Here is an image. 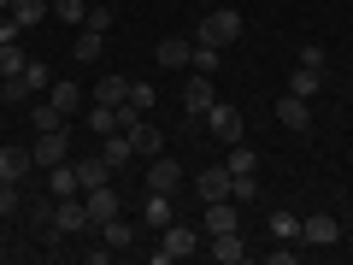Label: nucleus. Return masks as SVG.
Here are the masks:
<instances>
[{
    "instance_id": "b1692460",
    "label": "nucleus",
    "mask_w": 353,
    "mask_h": 265,
    "mask_svg": "<svg viewBox=\"0 0 353 265\" xmlns=\"http://www.w3.org/2000/svg\"><path fill=\"white\" fill-rule=\"evenodd\" d=\"M48 195H83V177H77V159L53 165L48 171Z\"/></svg>"
},
{
    "instance_id": "f8f14e48",
    "label": "nucleus",
    "mask_w": 353,
    "mask_h": 265,
    "mask_svg": "<svg viewBox=\"0 0 353 265\" xmlns=\"http://www.w3.org/2000/svg\"><path fill=\"white\" fill-rule=\"evenodd\" d=\"M277 124L294 130V136H301V130H312V101H301V95H283V101H277Z\"/></svg>"
},
{
    "instance_id": "2f4dec72",
    "label": "nucleus",
    "mask_w": 353,
    "mask_h": 265,
    "mask_svg": "<svg viewBox=\"0 0 353 265\" xmlns=\"http://www.w3.org/2000/svg\"><path fill=\"white\" fill-rule=\"evenodd\" d=\"M189 65H194V71H206V77H212L218 65H224V48H212V41H194V59H189Z\"/></svg>"
},
{
    "instance_id": "72a5a7b5",
    "label": "nucleus",
    "mask_w": 353,
    "mask_h": 265,
    "mask_svg": "<svg viewBox=\"0 0 353 265\" xmlns=\"http://www.w3.org/2000/svg\"><path fill=\"white\" fill-rule=\"evenodd\" d=\"M101 53H106L101 30H77V59H101Z\"/></svg>"
},
{
    "instance_id": "c9c22d12",
    "label": "nucleus",
    "mask_w": 353,
    "mask_h": 265,
    "mask_svg": "<svg viewBox=\"0 0 353 265\" xmlns=\"http://www.w3.org/2000/svg\"><path fill=\"white\" fill-rule=\"evenodd\" d=\"M0 101H36V95H30V83H24V71H18V77H6V83H0Z\"/></svg>"
},
{
    "instance_id": "58836bf2",
    "label": "nucleus",
    "mask_w": 353,
    "mask_h": 265,
    "mask_svg": "<svg viewBox=\"0 0 353 265\" xmlns=\"http://www.w3.org/2000/svg\"><path fill=\"white\" fill-rule=\"evenodd\" d=\"M18 206H24V189L18 183H0V218H12Z\"/></svg>"
},
{
    "instance_id": "5701e85b",
    "label": "nucleus",
    "mask_w": 353,
    "mask_h": 265,
    "mask_svg": "<svg viewBox=\"0 0 353 265\" xmlns=\"http://www.w3.org/2000/svg\"><path fill=\"white\" fill-rule=\"evenodd\" d=\"M101 242H106V248H136V218H124V213L106 218V224H101Z\"/></svg>"
},
{
    "instance_id": "7c9ffc66",
    "label": "nucleus",
    "mask_w": 353,
    "mask_h": 265,
    "mask_svg": "<svg viewBox=\"0 0 353 265\" xmlns=\"http://www.w3.org/2000/svg\"><path fill=\"white\" fill-rule=\"evenodd\" d=\"M88 130H94V136H112V130H118V106L94 101V106H88Z\"/></svg>"
},
{
    "instance_id": "4468645a",
    "label": "nucleus",
    "mask_w": 353,
    "mask_h": 265,
    "mask_svg": "<svg viewBox=\"0 0 353 265\" xmlns=\"http://www.w3.org/2000/svg\"><path fill=\"white\" fill-rule=\"evenodd\" d=\"M124 136H130V148H136V159H159V148H165V136L148 124V118H136V124H130Z\"/></svg>"
},
{
    "instance_id": "412c9836",
    "label": "nucleus",
    "mask_w": 353,
    "mask_h": 265,
    "mask_svg": "<svg viewBox=\"0 0 353 265\" xmlns=\"http://www.w3.org/2000/svg\"><path fill=\"white\" fill-rule=\"evenodd\" d=\"M77 177H83V195H88V189H101V183H112V165H106L101 153H83V159H77Z\"/></svg>"
},
{
    "instance_id": "a878e982",
    "label": "nucleus",
    "mask_w": 353,
    "mask_h": 265,
    "mask_svg": "<svg viewBox=\"0 0 353 265\" xmlns=\"http://www.w3.org/2000/svg\"><path fill=\"white\" fill-rule=\"evenodd\" d=\"M12 18L18 30H36L41 18H53V0H12Z\"/></svg>"
},
{
    "instance_id": "e433bc0d",
    "label": "nucleus",
    "mask_w": 353,
    "mask_h": 265,
    "mask_svg": "<svg viewBox=\"0 0 353 265\" xmlns=\"http://www.w3.org/2000/svg\"><path fill=\"white\" fill-rule=\"evenodd\" d=\"M24 83H30V95H41V88H53V77H48V65H41V59H30L24 65Z\"/></svg>"
},
{
    "instance_id": "aec40b11",
    "label": "nucleus",
    "mask_w": 353,
    "mask_h": 265,
    "mask_svg": "<svg viewBox=\"0 0 353 265\" xmlns=\"http://www.w3.org/2000/svg\"><path fill=\"white\" fill-rule=\"evenodd\" d=\"M94 101H101V106H124L130 101V77H118V71L94 77Z\"/></svg>"
},
{
    "instance_id": "a19ab883",
    "label": "nucleus",
    "mask_w": 353,
    "mask_h": 265,
    "mask_svg": "<svg viewBox=\"0 0 353 265\" xmlns=\"http://www.w3.org/2000/svg\"><path fill=\"white\" fill-rule=\"evenodd\" d=\"M0 12H12V0H0Z\"/></svg>"
},
{
    "instance_id": "cd10ccee",
    "label": "nucleus",
    "mask_w": 353,
    "mask_h": 265,
    "mask_svg": "<svg viewBox=\"0 0 353 265\" xmlns=\"http://www.w3.org/2000/svg\"><path fill=\"white\" fill-rule=\"evenodd\" d=\"M30 118H36V136H41V130H65V124H71L53 101H36V106H30Z\"/></svg>"
},
{
    "instance_id": "4c0bfd02",
    "label": "nucleus",
    "mask_w": 353,
    "mask_h": 265,
    "mask_svg": "<svg viewBox=\"0 0 353 265\" xmlns=\"http://www.w3.org/2000/svg\"><path fill=\"white\" fill-rule=\"evenodd\" d=\"M83 12H88L83 0H53V18H65V24H77V30H83Z\"/></svg>"
},
{
    "instance_id": "9d476101",
    "label": "nucleus",
    "mask_w": 353,
    "mask_h": 265,
    "mask_svg": "<svg viewBox=\"0 0 353 265\" xmlns=\"http://www.w3.org/2000/svg\"><path fill=\"white\" fill-rule=\"evenodd\" d=\"M189 59H194V36H165L153 48V65H165V71H183Z\"/></svg>"
},
{
    "instance_id": "ddd939ff",
    "label": "nucleus",
    "mask_w": 353,
    "mask_h": 265,
    "mask_svg": "<svg viewBox=\"0 0 353 265\" xmlns=\"http://www.w3.org/2000/svg\"><path fill=\"white\" fill-rule=\"evenodd\" d=\"M201 230H206V236L241 230V213H236V201H206V218H201Z\"/></svg>"
},
{
    "instance_id": "1a4fd4ad",
    "label": "nucleus",
    "mask_w": 353,
    "mask_h": 265,
    "mask_svg": "<svg viewBox=\"0 0 353 265\" xmlns=\"http://www.w3.org/2000/svg\"><path fill=\"white\" fill-rule=\"evenodd\" d=\"M83 206H88V218H94V230H101L106 218L124 213V195H118L112 183H101V189H88V195H83Z\"/></svg>"
},
{
    "instance_id": "7ed1b4c3",
    "label": "nucleus",
    "mask_w": 353,
    "mask_h": 265,
    "mask_svg": "<svg viewBox=\"0 0 353 265\" xmlns=\"http://www.w3.org/2000/svg\"><path fill=\"white\" fill-rule=\"evenodd\" d=\"M201 124L212 130V136L224 141V148H230V141H241V136H248V118H241V106H230V101H212V112H206Z\"/></svg>"
},
{
    "instance_id": "6e6552de",
    "label": "nucleus",
    "mask_w": 353,
    "mask_h": 265,
    "mask_svg": "<svg viewBox=\"0 0 353 265\" xmlns=\"http://www.w3.org/2000/svg\"><path fill=\"white\" fill-rule=\"evenodd\" d=\"M206 259H218V265H241V259H248V242H241V230H224V236H206Z\"/></svg>"
},
{
    "instance_id": "39448f33",
    "label": "nucleus",
    "mask_w": 353,
    "mask_h": 265,
    "mask_svg": "<svg viewBox=\"0 0 353 265\" xmlns=\"http://www.w3.org/2000/svg\"><path fill=\"white\" fill-rule=\"evenodd\" d=\"M65 159H71V136H65V130H41L36 148H30V165H36V171H53V165H65Z\"/></svg>"
},
{
    "instance_id": "393cba45",
    "label": "nucleus",
    "mask_w": 353,
    "mask_h": 265,
    "mask_svg": "<svg viewBox=\"0 0 353 265\" xmlns=\"http://www.w3.org/2000/svg\"><path fill=\"white\" fill-rule=\"evenodd\" d=\"M48 101H53V106H59V112H65V118H77V112H83V88H77V83H65V77H59V83H53V88H48Z\"/></svg>"
},
{
    "instance_id": "bb28decb",
    "label": "nucleus",
    "mask_w": 353,
    "mask_h": 265,
    "mask_svg": "<svg viewBox=\"0 0 353 265\" xmlns=\"http://www.w3.org/2000/svg\"><path fill=\"white\" fill-rule=\"evenodd\" d=\"M271 236H277V242H301V213H289V206H271Z\"/></svg>"
},
{
    "instance_id": "f257e3e1",
    "label": "nucleus",
    "mask_w": 353,
    "mask_h": 265,
    "mask_svg": "<svg viewBox=\"0 0 353 265\" xmlns=\"http://www.w3.org/2000/svg\"><path fill=\"white\" fill-rule=\"evenodd\" d=\"M189 253H201V230H189V224H165L159 230V248H153V265H176V259H189Z\"/></svg>"
},
{
    "instance_id": "423d86ee",
    "label": "nucleus",
    "mask_w": 353,
    "mask_h": 265,
    "mask_svg": "<svg viewBox=\"0 0 353 265\" xmlns=\"http://www.w3.org/2000/svg\"><path fill=\"white\" fill-rule=\"evenodd\" d=\"M212 101H218V88H212V77H206V71H194L189 83H183V95H176V106H183L189 118H206V112H212Z\"/></svg>"
},
{
    "instance_id": "473e14b6",
    "label": "nucleus",
    "mask_w": 353,
    "mask_h": 265,
    "mask_svg": "<svg viewBox=\"0 0 353 265\" xmlns=\"http://www.w3.org/2000/svg\"><path fill=\"white\" fill-rule=\"evenodd\" d=\"M230 201H259V177H253V171H230Z\"/></svg>"
},
{
    "instance_id": "f3484780",
    "label": "nucleus",
    "mask_w": 353,
    "mask_h": 265,
    "mask_svg": "<svg viewBox=\"0 0 353 265\" xmlns=\"http://www.w3.org/2000/svg\"><path fill=\"white\" fill-rule=\"evenodd\" d=\"M194 189H201V201H230V165H206Z\"/></svg>"
},
{
    "instance_id": "c756f323",
    "label": "nucleus",
    "mask_w": 353,
    "mask_h": 265,
    "mask_svg": "<svg viewBox=\"0 0 353 265\" xmlns=\"http://www.w3.org/2000/svg\"><path fill=\"white\" fill-rule=\"evenodd\" d=\"M153 101H159V95H153V83H130V101H124V112L148 118V112H153Z\"/></svg>"
},
{
    "instance_id": "f03ea898",
    "label": "nucleus",
    "mask_w": 353,
    "mask_h": 265,
    "mask_svg": "<svg viewBox=\"0 0 353 265\" xmlns=\"http://www.w3.org/2000/svg\"><path fill=\"white\" fill-rule=\"evenodd\" d=\"M194 41H212V48H230V41H241V12H230V6L206 12L201 24H194Z\"/></svg>"
},
{
    "instance_id": "dca6fc26",
    "label": "nucleus",
    "mask_w": 353,
    "mask_h": 265,
    "mask_svg": "<svg viewBox=\"0 0 353 265\" xmlns=\"http://www.w3.org/2000/svg\"><path fill=\"white\" fill-rule=\"evenodd\" d=\"M176 183H183V165L176 159H148V189H159V195H176Z\"/></svg>"
},
{
    "instance_id": "6ab92c4d",
    "label": "nucleus",
    "mask_w": 353,
    "mask_h": 265,
    "mask_svg": "<svg viewBox=\"0 0 353 265\" xmlns=\"http://www.w3.org/2000/svg\"><path fill=\"white\" fill-rule=\"evenodd\" d=\"M30 171H36L30 165V148H0V183H24Z\"/></svg>"
},
{
    "instance_id": "a211bd4d",
    "label": "nucleus",
    "mask_w": 353,
    "mask_h": 265,
    "mask_svg": "<svg viewBox=\"0 0 353 265\" xmlns=\"http://www.w3.org/2000/svg\"><path fill=\"white\" fill-rule=\"evenodd\" d=\"M101 159L112 165V177L124 171L130 159H136V148H130V136H124V130H112V136H101Z\"/></svg>"
},
{
    "instance_id": "20e7f679",
    "label": "nucleus",
    "mask_w": 353,
    "mask_h": 265,
    "mask_svg": "<svg viewBox=\"0 0 353 265\" xmlns=\"http://www.w3.org/2000/svg\"><path fill=\"white\" fill-rule=\"evenodd\" d=\"M53 224H59V236H88L94 218H88V206L77 195H53Z\"/></svg>"
},
{
    "instance_id": "0eeeda50",
    "label": "nucleus",
    "mask_w": 353,
    "mask_h": 265,
    "mask_svg": "<svg viewBox=\"0 0 353 265\" xmlns=\"http://www.w3.org/2000/svg\"><path fill=\"white\" fill-rule=\"evenodd\" d=\"M301 242H306V248H336V242H341V218H336V213L301 218Z\"/></svg>"
},
{
    "instance_id": "ea45409f",
    "label": "nucleus",
    "mask_w": 353,
    "mask_h": 265,
    "mask_svg": "<svg viewBox=\"0 0 353 265\" xmlns=\"http://www.w3.org/2000/svg\"><path fill=\"white\" fill-rule=\"evenodd\" d=\"M294 259H301V248H294V242H283V248L265 253V265H294Z\"/></svg>"
},
{
    "instance_id": "4be33fe9",
    "label": "nucleus",
    "mask_w": 353,
    "mask_h": 265,
    "mask_svg": "<svg viewBox=\"0 0 353 265\" xmlns=\"http://www.w3.org/2000/svg\"><path fill=\"white\" fill-rule=\"evenodd\" d=\"M318 88H324V65H294V77H289V95H301V101H312Z\"/></svg>"
},
{
    "instance_id": "c85d7f7f",
    "label": "nucleus",
    "mask_w": 353,
    "mask_h": 265,
    "mask_svg": "<svg viewBox=\"0 0 353 265\" xmlns=\"http://www.w3.org/2000/svg\"><path fill=\"white\" fill-rule=\"evenodd\" d=\"M30 65V53L18 48V41H0V83H6V77H18Z\"/></svg>"
},
{
    "instance_id": "f704fd0d",
    "label": "nucleus",
    "mask_w": 353,
    "mask_h": 265,
    "mask_svg": "<svg viewBox=\"0 0 353 265\" xmlns=\"http://www.w3.org/2000/svg\"><path fill=\"white\" fill-rule=\"evenodd\" d=\"M112 24H118L112 6H88V12H83V30H101V36H112Z\"/></svg>"
},
{
    "instance_id": "2eb2a0df",
    "label": "nucleus",
    "mask_w": 353,
    "mask_h": 265,
    "mask_svg": "<svg viewBox=\"0 0 353 265\" xmlns=\"http://www.w3.org/2000/svg\"><path fill=\"white\" fill-rule=\"evenodd\" d=\"M171 218H176L171 195H159V189H148V195H141V224H148V230H165Z\"/></svg>"
},
{
    "instance_id": "9b49d317",
    "label": "nucleus",
    "mask_w": 353,
    "mask_h": 265,
    "mask_svg": "<svg viewBox=\"0 0 353 265\" xmlns=\"http://www.w3.org/2000/svg\"><path fill=\"white\" fill-rule=\"evenodd\" d=\"M30 230H36L41 248L59 242V224H53V195H36V201H30Z\"/></svg>"
}]
</instances>
